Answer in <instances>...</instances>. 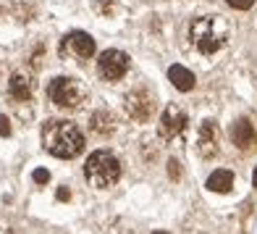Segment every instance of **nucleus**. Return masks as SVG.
Wrapping results in <instances>:
<instances>
[{
    "label": "nucleus",
    "instance_id": "412c9836",
    "mask_svg": "<svg viewBox=\"0 0 257 234\" xmlns=\"http://www.w3.org/2000/svg\"><path fill=\"white\" fill-rule=\"evenodd\" d=\"M155 234H168V231H155Z\"/></svg>",
    "mask_w": 257,
    "mask_h": 234
},
{
    "label": "nucleus",
    "instance_id": "20e7f679",
    "mask_svg": "<svg viewBox=\"0 0 257 234\" xmlns=\"http://www.w3.org/2000/svg\"><path fill=\"white\" fill-rule=\"evenodd\" d=\"M48 95L50 100L58 105V108H66V111H74L79 108L81 103L87 100V90L79 79H71V76H58L50 82L48 87Z\"/></svg>",
    "mask_w": 257,
    "mask_h": 234
},
{
    "label": "nucleus",
    "instance_id": "dca6fc26",
    "mask_svg": "<svg viewBox=\"0 0 257 234\" xmlns=\"http://www.w3.org/2000/svg\"><path fill=\"white\" fill-rule=\"evenodd\" d=\"M32 179L37 182V184H48V182H50V174L45 171V169H37V171H34V177H32Z\"/></svg>",
    "mask_w": 257,
    "mask_h": 234
},
{
    "label": "nucleus",
    "instance_id": "6ab92c4d",
    "mask_svg": "<svg viewBox=\"0 0 257 234\" xmlns=\"http://www.w3.org/2000/svg\"><path fill=\"white\" fill-rule=\"evenodd\" d=\"M58 197H61V200H68V190H58Z\"/></svg>",
    "mask_w": 257,
    "mask_h": 234
},
{
    "label": "nucleus",
    "instance_id": "f8f14e48",
    "mask_svg": "<svg viewBox=\"0 0 257 234\" xmlns=\"http://www.w3.org/2000/svg\"><path fill=\"white\" fill-rule=\"evenodd\" d=\"M8 92L16 100H29L32 98V82H29V76L27 74H14V76H11V85H8Z\"/></svg>",
    "mask_w": 257,
    "mask_h": 234
},
{
    "label": "nucleus",
    "instance_id": "4468645a",
    "mask_svg": "<svg viewBox=\"0 0 257 234\" xmlns=\"http://www.w3.org/2000/svg\"><path fill=\"white\" fill-rule=\"evenodd\" d=\"M92 129H95L97 134H110L115 129V116L108 113V111L92 113Z\"/></svg>",
    "mask_w": 257,
    "mask_h": 234
},
{
    "label": "nucleus",
    "instance_id": "aec40b11",
    "mask_svg": "<svg viewBox=\"0 0 257 234\" xmlns=\"http://www.w3.org/2000/svg\"><path fill=\"white\" fill-rule=\"evenodd\" d=\"M252 184H254V190H257V169H254V177H252Z\"/></svg>",
    "mask_w": 257,
    "mask_h": 234
},
{
    "label": "nucleus",
    "instance_id": "9d476101",
    "mask_svg": "<svg viewBox=\"0 0 257 234\" xmlns=\"http://www.w3.org/2000/svg\"><path fill=\"white\" fill-rule=\"evenodd\" d=\"M231 139H233V145L241 147V150H247L257 142V134H254V126L247 121V119H241L231 126Z\"/></svg>",
    "mask_w": 257,
    "mask_h": 234
},
{
    "label": "nucleus",
    "instance_id": "a211bd4d",
    "mask_svg": "<svg viewBox=\"0 0 257 234\" xmlns=\"http://www.w3.org/2000/svg\"><path fill=\"white\" fill-rule=\"evenodd\" d=\"M168 174H171L173 179H179V163H176V161H171V163H168Z\"/></svg>",
    "mask_w": 257,
    "mask_h": 234
},
{
    "label": "nucleus",
    "instance_id": "f257e3e1",
    "mask_svg": "<svg viewBox=\"0 0 257 234\" xmlns=\"http://www.w3.org/2000/svg\"><path fill=\"white\" fill-rule=\"evenodd\" d=\"M42 145L55 158H76L84 150V134L71 121H48L42 129Z\"/></svg>",
    "mask_w": 257,
    "mask_h": 234
},
{
    "label": "nucleus",
    "instance_id": "2eb2a0df",
    "mask_svg": "<svg viewBox=\"0 0 257 234\" xmlns=\"http://www.w3.org/2000/svg\"><path fill=\"white\" fill-rule=\"evenodd\" d=\"M228 6L236 8V11H249L254 6V0H228Z\"/></svg>",
    "mask_w": 257,
    "mask_h": 234
},
{
    "label": "nucleus",
    "instance_id": "ddd939ff",
    "mask_svg": "<svg viewBox=\"0 0 257 234\" xmlns=\"http://www.w3.org/2000/svg\"><path fill=\"white\" fill-rule=\"evenodd\" d=\"M233 187V174L228 169H218L210 174V179H207V190H213V192H228Z\"/></svg>",
    "mask_w": 257,
    "mask_h": 234
},
{
    "label": "nucleus",
    "instance_id": "9b49d317",
    "mask_svg": "<svg viewBox=\"0 0 257 234\" xmlns=\"http://www.w3.org/2000/svg\"><path fill=\"white\" fill-rule=\"evenodd\" d=\"M168 79L173 82V87H176L179 92H189L194 87V74L189 71V68H184V66H171L168 68Z\"/></svg>",
    "mask_w": 257,
    "mask_h": 234
},
{
    "label": "nucleus",
    "instance_id": "7ed1b4c3",
    "mask_svg": "<svg viewBox=\"0 0 257 234\" xmlns=\"http://www.w3.org/2000/svg\"><path fill=\"white\" fill-rule=\"evenodd\" d=\"M84 177L92 187H97V190H108L118 182L121 177V163L113 153L108 150H97V153H92L87 158V166H84Z\"/></svg>",
    "mask_w": 257,
    "mask_h": 234
},
{
    "label": "nucleus",
    "instance_id": "f03ea898",
    "mask_svg": "<svg viewBox=\"0 0 257 234\" xmlns=\"http://www.w3.org/2000/svg\"><path fill=\"white\" fill-rule=\"evenodd\" d=\"M189 40L202 55H213L228 40V24L220 16H197L189 24Z\"/></svg>",
    "mask_w": 257,
    "mask_h": 234
},
{
    "label": "nucleus",
    "instance_id": "39448f33",
    "mask_svg": "<svg viewBox=\"0 0 257 234\" xmlns=\"http://www.w3.org/2000/svg\"><path fill=\"white\" fill-rule=\"evenodd\" d=\"M128 71V55L123 50H105L97 58V74L108 82H118Z\"/></svg>",
    "mask_w": 257,
    "mask_h": 234
},
{
    "label": "nucleus",
    "instance_id": "f3484780",
    "mask_svg": "<svg viewBox=\"0 0 257 234\" xmlns=\"http://www.w3.org/2000/svg\"><path fill=\"white\" fill-rule=\"evenodd\" d=\"M11 134V121L6 116H0V137H8Z\"/></svg>",
    "mask_w": 257,
    "mask_h": 234
},
{
    "label": "nucleus",
    "instance_id": "1a4fd4ad",
    "mask_svg": "<svg viewBox=\"0 0 257 234\" xmlns=\"http://www.w3.org/2000/svg\"><path fill=\"white\" fill-rule=\"evenodd\" d=\"M197 147H200V155L210 158L218 153V126L215 121H202L200 124V137H197Z\"/></svg>",
    "mask_w": 257,
    "mask_h": 234
},
{
    "label": "nucleus",
    "instance_id": "423d86ee",
    "mask_svg": "<svg viewBox=\"0 0 257 234\" xmlns=\"http://www.w3.org/2000/svg\"><path fill=\"white\" fill-rule=\"evenodd\" d=\"M61 53L63 55H76V58H92L95 55V40H92L87 32H71L63 37Z\"/></svg>",
    "mask_w": 257,
    "mask_h": 234
},
{
    "label": "nucleus",
    "instance_id": "0eeeda50",
    "mask_svg": "<svg viewBox=\"0 0 257 234\" xmlns=\"http://www.w3.org/2000/svg\"><path fill=\"white\" fill-rule=\"evenodd\" d=\"M184 124H186V113L179 108V105H168V108L163 111V116H160L158 132H160L163 139H173L176 134H181Z\"/></svg>",
    "mask_w": 257,
    "mask_h": 234
},
{
    "label": "nucleus",
    "instance_id": "6e6552de",
    "mask_svg": "<svg viewBox=\"0 0 257 234\" xmlns=\"http://www.w3.org/2000/svg\"><path fill=\"white\" fill-rule=\"evenodd\" d=\"M153 108H155V103L147 90H137L132 95H126V111H128V116H134L139 121H145L153 113Z\"/></svg>",
    "mask_w": 257,
    "mask_h": 234
}]
</instances>
